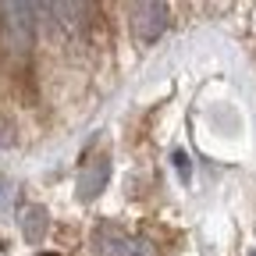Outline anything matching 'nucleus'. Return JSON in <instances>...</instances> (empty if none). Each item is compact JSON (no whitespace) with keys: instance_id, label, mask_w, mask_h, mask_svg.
Masks as SVG:
<instances>
[{"instance_id":"nucleus-2","label":"nucleus","mask_w":256,"mask_h":256,"mask_svg":"<svg viewBox=\"0 0 256 256\" xmlns=\"http://www.w3.org/2000/svg\"><path fill=\"white\" fill-rule=\"evenodd\" d=\"M132 28L142 43H153L160 32L168 28V8L164 4H139L136 8V18H132Z\"/></svg>"},{"instance_id":"nucleus-6","label":"nucleus","mask_w":256,"mask_h":256,"mask_svg":"<svg viewBox=\"0 0 256 256\" xmlns=\"http://www.w3.org/2000/svg\"><path fill=\"white\" fill-rule=\"evenodd\" d=\"M8 200H11V182L0 178V203H8Z\"/></svg>"},{"instance_id":"nucleus-3","label":"nucleus","mask_w":256,"mask_h":256,"mask_svg":"<svg viewBox=\"0 0 256 256\" xmlns=\"http://www.w3.org/2000/svg\"><path fill=\"white\" fill-rule=\"evenodd\" d=\"M107 178H110V160L107 156L89 160L82 168V174H78V200H96L107 188Z\"/></svg>"},{"instance_id":"nucleus-4","label":"nucleus","mask_w":256,"mask_h":256,"mask_svg":"<svg viewBox=\"0 0 256 256\" xmlns=\"http://www.w3.org/2000/svg\"><path fill=\"white\" fill-rule=\"evenodd\" d=\"M104 256H156L153 252V246L150 242H142V238H128V235H104Z\"/></svg>"},{"instance_id":"nucleus-7","label":"nucleus","mask_w":256,"mask_h":256,"mask_svg":"<svg viewBox=\"0 0 256 256\" xmlns=\"http://www.w3.org/2000/svg\"><path fill=\"white\" fill-rule=\"evenodd\" d=\"M43 256H57V252H43Z\"/></svg>"},{"instance_id":"nucleus-1","label":"nucleus","mask_w":256,"mask_h":256,"mask_svg":"<svg viewBox=\"0 0 256 256\" xmlns=\"http://www.w3.org/2000/svg\"><path fill=\"white\" fill-rule=\"evenodd\" d=\"M8 18H4V32H8V46L11 50H25L28 46V36H32V8L28 4H4L0 8Z\"/></svg>"},{"instance_id":"nucleus-5","label":"nucleus","mask_w":256,"mask_h":256,"mask_svg":"<svg viewBox=\"0 0 256 256\" xmlns=\"http://www.w3.org/2000/svg\"><path fill=\"white\" fill-rule=\"evenodd\" d=\"M46 224H50V217H46L43 206H25L22 210V235H25V242H32V246L43 242Z\"/></svg>"}]
</instances>
